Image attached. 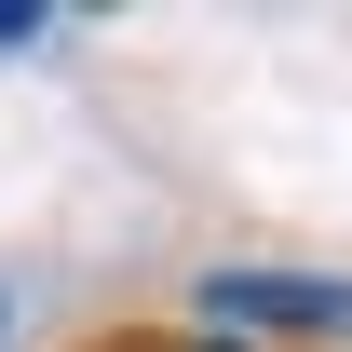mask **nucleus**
<instances>
[{"mask_svg":"<svg viewBox=\"0 0 352 352\" xmlns=\"http://www.w3.org/2000/svg\"><path fill=\"white\" fill-rule=\"evenodd\" d=\"M217 325H298V339H352V285H311V271H217L204 285Z\"/></svg>","mask_w":352,"mask_h":352,"instance_id":"1","label":"nucleus"},{"mask_svg":"<svg viewBox=\"0 0 352 352\" xmlns=\"http://www.w3.org/2000/svg\"><path fill=\"white\" fill-rule=\"evenodd\" d=\"M28 28H54V14H41V0H0V41H28Z\"/></svg>","mask_w":352,"mask_h":352,"instance_id":"2","label":"nucleus"},{"mask_svg":"<svg viewBox=\"0 0 352 352\" xmlns=\"http://www.w3.org/2000/svg\"><path fill=\"white\" fill-rule=\"evenodd\" d=\"M0 339H14V298H0Z\"/></svg>","mask_w":352,"mask_h":352,"instance_id":"3","label":"nucleus"}]
</instances>
